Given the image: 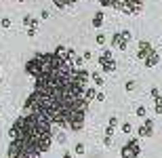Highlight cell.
<instances>
[{"label": "cell", "instance_id": "ffe728a7", "mask_svg": "<svg viewBox=\"0 0 162 158\" xmlns=\"http://www.w3.org/2000/svg\"><path fill=\"white\" fill-rule=\"evenodd\" d=\"M72 61H74V65H76V67H84V59H82V57H78V55H76Z\"/></svg>", "mask_w": 162, "mask_h": 158}, {"label": "cell", "instance_id": "5b68a950", "mask_svg": "<svg viewBox=\"0 0 162 158\" xmlns=\"http://www.w3.org/2000/svg\"><path fill=\"white\" fill-rule=\"evenodd\" d=\"M99 67L103 72H107V74H112V72H116V61H114V57H112V51H103L101 55H99Z\"/></svg>", "mask_w": 162, "mask_h": 158}, {"label": "cell", "instance_id": "6da1fadb", "mask_svg": "<svg viewBox=\"0 0 162 158\" xmlns=\"http://www.w3.org/2000/svg\"><path fill=\"white\" fill-rule=\"evenodd\" d=\"M9 137L28 143L42 154L53 143V122L46 120L40 114H36V112H23L13 122V127L9 131Z\"/></svg>", "mask_w": 162, "mask_h": 158}, {"label": "cell", "instance_id": "9c48e42d", "mask_svg": "<svg viewBox=\"0 0 162 158\" xmlns=\"http://www.w3.org/2000/svg\"><path fill=\"white\" fill-rule=\"evenodd\" d=\"M23 26H28V28H38V19L32 17V15H26V17H23Z\"/></svg>", "mask_w": 162, "mask_h": 158}, {"label": "cell", "instance_id": "8992f818", "mask_svg": "<svg viewBox=\"0 0 162 158\" xmlns=\"http://www.w3.org/2000/svg\"><path fill=\"white\" fill-rule=\"evenodd\" d=\"M137 135L139 137H152L154 135V118H145L141 122V127L137 129Z\"/></svg>", "mask_w": 162, "mask_h": 158}, {"label": "cell", "instance_id": "e0dca14e", "mask_svg": "<svg viewBox=\"0 0 162 158\" xmlns=\"http://www.w3.org/2000/svg\"><path fill=\"white\" fill-rule=\"evenodd\" d=\"M74 152H76L78 156H82V154L86 152V148H84V143H76V146H74Z\"/></svg>", "mask_w": 162, "mask_h": 158}, {"label": "cell", "instance_id": "44dd1931", "mask_svg": "<svg viewBox=\"0 0 162 158\" xmlns=\"http://www.w3.org/2000/svg\"><path fill=\"white\" fill-rule=\"evenodd\" d=\"M105 40H107L105 34H97V36H95V42H97V44H105Z\"/></svg>", "mask_w": 162, "mask_h": 158}, {"label": "cell", "instance_id": "83f0119b", "mask_svg": "<svg viewBox=\"0 0 162 158\" xmlns=\"http://www.w3.org/2000/svg\"><path fill=\"white\" fill-rule=\"evenodd\" d=\"M158 53H160V55H162V49H160V51H158Z\"/></svg>", "mask_w": 162, "mask_h": 158}, {"label": "cell", "instance_id": "cb8c5ba5", "mask_svg": "<svg viewBox=\"0 0 162 158\" xmlns=\"http://www.w3.org/2000/svg\"><path fill=\"white\" fill-rule=\"evenodd\" d=\"M36 30H38V28H28V36L34 38V36H36Z\"/></svg>", "mask_w": 162, "mask_h": 158}, {"label": "cell", "instance_id": "4316f807", "mask_svg": "<svg viewBox=\"0 0 162 158\" xmlns=\"http://www.w3.org/2000/svg\"><path fill=\"white\" fill-rule=\"evenodd\" d=\"M61 158H72V152H65V154H63Z\"/></svg>", "mask_w": 162, "mask_h": 158}, {"label": "cell", "instance_id": "2e32d148", "mask_svg": "<svg viewBox=\"0 0 162 158\" xmlns=\"http://www.w3.org/2000/svg\"><path fill=\"white\" fill-rule=\"evenodd\" d=\"M154 110H156V114H162V97L154 99Z\"/></svg>", "mask_w": 162, "mask_h": 158}, {"label": "cell", "instance_id": "7c38bea8", "mask_svg": "<svg viewBox=\"0 0 162 158\" xmlns=\"http://www.w3.org/2000/svg\"><path fill=\"white\" fill-rule=\"evenodd\" d=\"M90 80H93V82H95L97 86H101V84H105V82H103V76H101L99 72H90Z\"/></svg>", "mask_w": 162, "mask_h": 158}, {"label": "cell", "instance_id": "9a60e30c", "mask_svg": "<svg viewBox=\"0 0 162 158\" xmlns=\"http://www.w3.org/2000/svg\"><path fill=\"white\" fill-rule=\"evenodd\" d=\"M124 89H126L128 93H133V91H137V82H135V80H128V82L124 84Z\"/></svg>", "mask_w": 162, "mask_h": 158}, {"label": "cell", "instance_id": "5bb4252c", "mask_svg": "<svg viewBox=\"0 0 162 158\" xmlns=\"http://www.w3.org/2000/svg\"><path fill=\"white\" fill-rule=\"evenodd\" d=\"M135 114H137L139 118H145V116H147V110H145V105H137V110H135Z\"/></svg>", "mask_w": 162, "mask_h": 158}, {"label": "cell", "instance_id": "277c9868", "mask_svg": "<svg viewBox=\"0 0 162 158\" xmlns=\"http://www.w3.org/2000/svg\"><path fill=\"white\" fill-rule=\"evenodd\" d=\"M128 42H131V32H128V30L116 32V34L112 36V47H114V49H118V51H126Z\"/></svg>", "mask_w": 162, "mask_h": 158}, {"label": "cell", "instance_id": "30bf717a", "mask_svg": "<svg viewBox=\"0 0 162 158\" xmlns=\"http://www.w3.org/2000/svg\"><path fill=\"white\" fill-rule=\"evenodd\" d=\"M90 23H93V28H101V26H103V13H101V11L95 13V17H93Z\"/></svg>", "mask_w": 162, "mask_h": 158}, {"label": "cell", "instance_id": "4fadbf2b", "mask_svg": "<svg viewBox=\"0 0 162 158\" xmlns=\"http://www.w3.org/2000/svg\"><path fill=\"white\" fill-rule=\"evenodd\" d=\"M95 93H97V91H95L93 86H86V89H84V99H86V101H93V99H95Z\"/></svg>", "mask_w": 162, "mask_h": 158}, {"label": "cell", "instance_id": "52a82bcc", "mask_svg": "<svg viewBox=\"0 0 162 158\" xmlns=\"http://www.w3.org/2000/svg\"><path fill=\"white\" fill-rule=\"evenodd\" d=\"M154 47H152V42H147V40H141V42H139V49H137V57L139 59H145L147 55H150V51H152Z\"/></svg>", "mask_w": 162, "mask_h": 158}, {"label": "cell", "instance_id": "d6986e66", "mask_svg": "<svg viewBox=\"0 0 162 158\" xmlns=\"http://www.w3.org/2000/svg\"><path fill=\"white\" fill-rule=\"evenodd\" d=\"M11 23H13V21H11L9 17H2V19H0V26H2L4 30H7V28H11Z\"/></svg>", "mask_w": 162, "mask_h": 158}, {"label": "cell", "instance_id": "8fae6325", "mask_svg": "<svg viewBox=\"0 0 162 158\" xmlns=\"http://www.w3.org/2000/svg\"><path fill=\"white\" fill-rule=\"evenodd\" d=\"M74 2H78V0H53V4H55L57 9H65V7L74 4Z\"/></svg>", "mask_w": 162, "mask_h": 158}, {"label": "cell", "instance_id": "ac0fdd59", "mask_svg": "<svg viewBox=\"0 0 162 158\" xmlns=\"http://www.w3.org/2000/svg\"><path fill=\"white\" fill-rule=\"evenodd\" d=\"M120 129H122V133H126V135H128V133H133V124H131V122H122V127H120Z\"/></svg>", "mask_w": 162, "mask_h": 158}, {"label": "cell", "instance_id": "7402d4cb", "mask_svg": "<svg viewBox=\"0 0 162 158\" xmlns=\"http://www.w3.org/2000/svg\"><path fill=\"white\" fill-rule=\"evenodd\" d=\"M150 93H152V97H154V99H160V97H162V95H160V91H158V89H156V86L152 89V91H150Z\"/></svg>", "mask_w": 162, "mask_h": 158}, {"label": "cell", "instance_id": "3957f363", "mask_svg": "<svg viewBox=\"0 0 162 158\" xmlns=\"http://www.w3.org/2000/svg\"><path fill=\"white\" fill-rule=\"evenodd\" d=\"M120 156L122 158H141V146H139V139H131L126 146H122L120 150Z\"/></svg>", "mask_w": 162, "mask_h": 158}, {"label": "cell", "instance_id": "d4e9b609", "mask_svg": "<svg viewBox=\"0 0 162 158\" xmlns=\"http://www.w3.org/2000/svg\"><path fill=\"white\" fill-rule=\"evenodd\" d=\"M95 99H97V101H105V95L99 91V93H95Z\"/></svg>", "mask_w": 162, "mask_h": 158}, {"label": "cell", "instance_id": "ba28073f", "mask_svg": "<svg viewBox=\"0 0 162 158\" xmlns=\"http://www.w3.org/2000/svg\"><path fill=\"white\" fill-rule=\"evenodd\" d=\"M158 61H160V53H158L156 49H152V51H150V55L143 59L145 67H156V65H158Z\"/></svg>", "mask_w": 162, "mask_h": 158}, {"label": "cell", "instance_id": "603a6c76", "mask_svg": "<svg viewBox=\"0 0 162 158\" xmlns=\"http://www.w3.org/2000/svg\"><path fill=\"white\" fill-rule=\"evenodd\" d=\"M82 59H84V61H90V59H93V53H90V51H84Z\"/></svg>", "mask_w": 162, "mask_h": 158}, {"label": "cell", "instance_id": "484cf974", "mask_svg": "<svg viewBox=\"0 0 162 158\" xmlns=\"http://www.w3.org/2000/svg\"><path fill=\"white\" fill-rule=\"evenodd\" d=\"M49 17H51L49 11H42V13H40V19H49Z\"/></svg>", "mask_w": 162, "mask_h": 158}, {"label": "cell", "instance_id": "f1b7e54d", "mask_svg": "<svg viewBox=\"0 0 162 158\" xmlns=\"http://www.w3.org/2000/svg\"><path fill=\"white\" fill-rule=\"evenodd\" d=\"M0 74H2V70H0Z\"/></svg>", "mask_w": 162, "mask_h": 158}, {"label": "cell", "instance_id": "7a4b0ae2", "mask_svg": "<svg viewBox=\"0 0 162 158\" xmlns=\"http://www.w3.org/2000/svg\"><path fill=\"white\" fill-rule=\"evenodd\" d=\"M112 9L120 11V13H126V15H137L143 9V0H116Z\"/></svg>", "mask_w": 162, "mask_h": 158}]
</instances>
